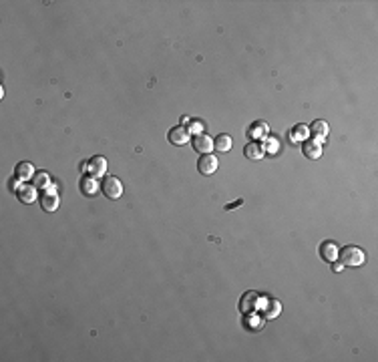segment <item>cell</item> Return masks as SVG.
I'll use <instances>...</instances> for the list:
<instances>
[{"label":"cell","mask_w":378,"mask_h":362,"mask_svg":"<svg viewBox=\"0 0 378 362\" xmlns=\"http://www.w3.org/2000/svg\"><path fill=\"white\" fill-rule=\"evenodd\" d=\"M342 268H344V264H334V262H332V270H334V272H340Z\"/></svg>","instance_id":"cell-21"},{"label":"cell","mask_w":378,"mask_h":362,"mask_svg":"<svg viewBox=\"0 0 378 362\" xmlns=\"http://www.w3.org/2000/svg\"><path fill=\"white\" fill-rule=\"evenodd\" d=\"M35 189L37 187H22V189H18V197H20V201L22 203H33L35 201Z\"/></svg>","instance_id":"cell-15"},{"label":"cell","mask_w":378,"mask_h":362,"mask_svg":"<svg viewBox=\"0 0 378 362\" xmlns=\"http://www.w3.org/2000/svg\"><path fill=\"white\" fill-rule=\"evenodd\" d=\"M103 193L109 197V199H119L121 195H123V183L117 179V177H113V175H109V177H105L103 179Z\"/></svg>","instance_id":"cell-2"},{"label":"cell","mask_w":378,"mask_h":362,"mask_svg":"<svg viewBox=\"0 0 378 362\" xmlns=\"http://www.w3.org/2000/svg\"><path fill=\"white\" fill-rule=\"evenodd\" d=\"M294 133H296V135H302V137H306V127H304V125H298V127L294 129Z\"/></svg>","instance_id":"cell-19"},{"label":"cell","mask_w":378,"mask_h":362,"mask_svg":"<svg viewBox=\"0 0 378 362\" xmlns=\"http://www.w3.org/2000/svg\"><path fill=\"white\" fill-rule=\"evenodd\" d=\"M191 143H193V149L197 151V153H201V155L211 153V149H213V139H211L207 133H197V135H193Z\"/></svg>","instance_id":"cell-5"},{"label":"cell","mask_w":378,"mask_h":362,"mask_svg":"<svg viewBox=\"0 0 378 362\" xmlns=\"http://www.w3.org/2000/svg\"><path fill=\"white\" fill-rule=\"evenodd\" d=\"M338 254H340V250H338V244L336 241H324V244L320 246V258L324 260V262H328V264H332V262H336L338 260Z\"/></svg>","instance_id":"cell-7"},{"label":"cell","mask_w":378,"mask_h":362,"mask_svg":"<svg viewBox=\"0 0 378 362\" xmlns=\"http://www.w3.org/2000/svg\"><path fill=\"white\" fill-rule=\"evenodd\" d=\"M58 203H60V197L56 193H43L41 195V205L45 211H50L52 214V211L58 209Z\"/></svg>","instance_id":"cell-12"},{"label":"cell","mask_w":378,"mask_h":362,"mask_svg":"<svg viewBox=\"0 0 378 362\" xmlns=\"http://www.w3.org/2000/svg\"><path fill=\"white\" fill-rule=\"evenodd\" d=\"M280 314V302L278 300H272V312H266L268 318H276Z\"/></svg>","instance_id":"cell-18"},{"label":"cell","mask_w":378,"mask_h":362,"mask_svg":"<svg viewBox=\"0 0 378 362\" xmlns=\"http://www.w3.org/2000/svg\"><path fill=\"white\" fill-rule=\"evenodd\" d=\"M217 167H219V161H217V157L211 155V153L201 155L199 161H197V169H199L201 175H213V173L217 171Z\"/></svg>","instance_id":"cell-4"},{"label":"cell","mask_w":378,"mask_h":362,"mask_svg":"<svg viewBox=\"0 0 378 362\" xmlns=\"http://www.w3.org/2000/svg\"><path fill=\"white\" fill-rule=\"evenodd\" d=\"M302 153L308 159H318L322 155V147H320L318 141H304L302 143Z\"/></svg>","instance_id":"cell-11"},{"label":"cell","mask_w":378,"mask_h":362,"mask_svg":"<svg viewBox=\"0 0 378 362\" xmlns=\"http://www.w3.org/2000/svg\"><path fill=\"white\" fill-rule=\"evenodd\" d=\"M79 189L85 197H94V193L99 191V183H97V177H93L91 173L89 175H83L81 177V183H79Z\"/></svg>","instance_id":"cell-6"},{"label":"cell","mask_w":378,"mask_h":362,"mask_svg":"<svg viewBox=\"0 0 378 362\" xmlns=\"http://www.w3.org/2000/svg\"><path fill=\"white\" fill-rule=\"evenodd\" d=\"M87 167H89V171H91V175H93V177H103V175H105V171H107V159H105V157H101V155H97V157L89 159Z\"/></svg>","instance_id":"cell-8"},{"label":"cell","mask_w":378,"mask_h":362,"mask_svg":"<svg viewBox=\"0 0 378 362\" xmlns=\"http://www.w3.org/2000/svg\"><path fill=\"white\" fill-rule=\"evenodd\" d=\"M312 133H314V135H320V137H326V135H328L326 121H314V123H312Z\"/></svg>","instance_id":"cell-17"},{"label":"cell","mask_w":378,"mask_h":362,"mask_svg":"<svg viewBox=\"0 0 378 362\" xmlns=\"http://www.w3.org/2000/svg\"><path fill=\"white\" fill-rule=\"evenodd\" d=\"M33 181H35V187H37V189H45V187H48V185H50V177H48L45 171L37 173Z\"/></svg>","instance_id":"cell-16"},{"label":"cell","mask_w":378,"mask_h":362,"mask_svg":"<svg viewBox=\"0 0 378 362\" xmlns=\"http://www.w3.org/2000/svg\"><path fill=\"white\" fill-rule=\"evenodd\" d=\"M258 304H260V294L258 292H245L239 300V310L243 314H251L258 310Z\"/></svg>","instance_id":"cell-3"},{"label":"cell","mask_w":378,"mask_h":362,"mask_svg":"<svg viewBox=\"0 0 378 362\" xmlns=\"http://www.w3.org/2000/svg\"><path fill=\"white\" fill-rule=\"evenodd\" d=\"M243 155L249 159V161H258V159H262L264 155H266V149L260 145V143H249V145H245V149H243Z\"/></svg>","instance_id":"cell-9"},{"label":"cell","mask_w":378,"mask_h":362,"mask_svg":"<svg viewBox=\"0 0 378 362\" xmlns=\"http://www.w3.org/2000/svg\"><path fill=\"white\" fill-rule=\"evenodd\" d=\"M213 149H217L219 153H228L232 149V137L230 135H219L213 139Z\"/></svg>","instance_id":"cell-14"},{"label":"cell","mask_w":378,"mask_h":362,"mask_svg":"<svg viewBox=\"0 0 378 362\" xmlns=\"http://www.w3.org/2000/svg\"><path fill=\"white\" fill-rule=\"evenodd\" d=\"M338 258L342 260L344 266H350V268H358V266L366 264V252L362 248H358V246H346L338 254Z\"/></svg>","instance_id":"cell-1"},{"label":"cell","mask_w":378,"mask_h":362,"mask_svg":"<svg viewBox=\"0 0 378 362\" xmlns=\"http://www.w3.org/2000/svg\"><path fill=\"white\" fill-rule=\"evenodd\" d=\"M167 137H169V141H171L173 145H179V147H181V145H185V143L189 141V131L179 125V127H173Z\"/></svg>","instance_id":"cell-10"},{"label":"cell","mask_w":378,"mask_h":362,"mask_svg":"<svg viewBox=\"0 0 378 362\" xmlns=\"http://www.w3.org/2000/svg\"><path fill=\"white\" fill-rule=\"evenodd\" d=\"M16 179H20V181H28L30 177L35 175V167H33V163H28V161H22V163H18L16 165Z\"/></svg>","instance_id":"cell-13"},{"label":"cell","mask_w":378,"mask_h":362,"mask_svg":"<svg viewBox=\"0 0 378 362\" xmlns=\"http://www.w3.org/2000/svg\"><path fill=\"white\" fill-rule=\"evenodd\" d=\"M243 203V199H237V201H234V203H230L226 209H234V207H237V205H241Z\"/></svg>","instance_id":"cell-20"}]
</instances>
